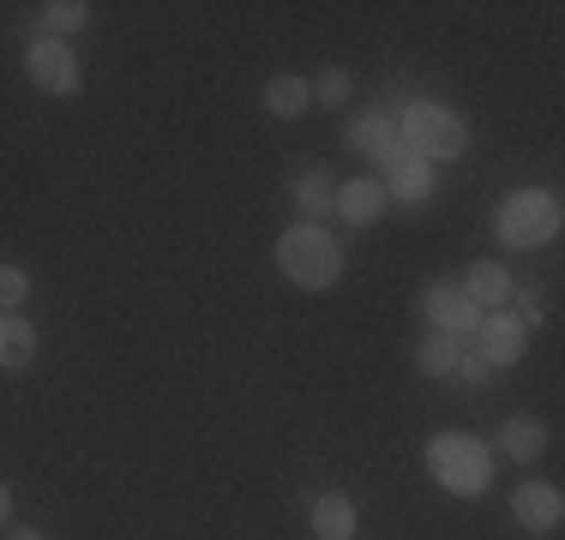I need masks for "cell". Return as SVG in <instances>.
I'll use <instances>...</instances> for the list:
<instances>
[{"instance_id": "cell-20", "label": "cell", "mask_w": 565, "mask_h": 540, "mask_svg": "<svg viewBox=\"0 0 565 540\" xmlns=\"http://www.w3.org/2000/svg\"><path fill=\"white\" fill-rule=\"evenodd\" d=\"M307 90H313V97L326 102V108H338V102H349V90H355V85H349V73H343V66H326V73H319Z\"/></svg>"}, {"instance_id": "cell-21", "label": "cell", "mask_w": 565, "mask_h": 540, "mask_svg": "<svg viewBox=\"0 0 565 540\" xmlns=\"http://www.w3.org/2000/svg\"><path fill=\"white\" fill-rule=\"evenodd\" d=\"M24 294H31V277L19 264H0V313H19Z\"/></svg>"}, {"instance_id": "cell-14", "label": "cell", "mask_w": 565, "mask_h": 540, "mask_svg": "<svg viewBox=\"0 0 565 540\" xmlns=\"http://www.w3.org/2000/svg\"><path fill=\"white\" fill-rule=\"evenodd\" d=\"M36 360V324L19 313H0V372H24Z\"/></svg>"}, {"instance_id": "cell-2", "label": "cell", "mask_w": 565, "mask_h": 540, "mask_svg": "<svg viewBox=\"0 0 565 540\" xmlns=\"http://www.w3.org/2000/svg\"><path fill=\"white\" fill-rule=\"evenodd\" d=\"M427 468H434V480L446 486L457 498H476L481 486L493 480V456L481 439H469V432H434V444H427Z\"/></svg>"}, {"instance_id": "cell-17", "label": "cell", "mask_w": 565, "mask_h": 540, "mask_svg": "<svg viewBox=\"0 0 565 540\" xmlns=\"http://www.w3.org/2000/svg\"><path fill=\"white\" fill-rule=\"evenodd\" d=\"M307 102H313V90H307V78H295V73H277L271 85H265V108H271L277 120L307 115Z\"/></svg>"}, {"instance_id": "cell-1", "label": "cell", "mask_w": 565, "mask_h": 540, "mask_svg": "<svg viewBox=\"0 0 565 540\" xmlns=\"http://www.w3.org/2000/svg\"><path fill=\"white\" fill-rule=\"evenodd\" d=\"M343 247H338V235L331 228H319V223H295V228H282L277 235V270L295 282V289H331V282L343 277Z\"/></svg>"}, {"instance_id": "cell-5", "label": "cell", "mask_w": 565, "mask_h": 540, "mask_svg": "<svg viewBox=\"0 0 565 540\" xmlns=\"http://www.w3.org/2000/svg\"><path fill=\"white\" fill-rule=\"evenodd\" d=\"M24 78H31L43 97H73L78 90V54L55 43V36H36L31 48H24Z\"/></svg>"}, {"instance_id": "cell-4", "label": "cell", "mask_w": 565, "mask_h": 540, "mask_svg": "<svg viewBox=\"0 0 565 540\" xmlns=\"http://www.w3.org/2000/svg\"><path fill=\"white\" fill-rule=\"evenodd\" d=\"M493 228H500L505 247H547L559 235V198L542 193V186H523V193H511L500 205Z\"/></svg>"}, {"instance_id": "cell-6", "label": "cell", "mask_w": 565, "mask_h": 540, "mask_svg": "<svg viewBox=\"0 0 565 540\" xmlns=\"http://www.w3.org/2000/svg\"><path fill=\"white\" fill-rule=\"evenodd\" d=\"M476 336H481V348H476V355H481V367H518V360H523V343H530V324H523L518 313H488V318H481L476 324Z\"/></svg>"}, {"instance_id": "cell-11", "label": "cell", "mask_w": 565, "mask_h": 540, "mask_svg": "<svg viewBox=\"0 0 565 540\" xmlns=\"http://www.w3.org/2000/svg\"><path fill=\"white\" fill-rule=\"evenodd\" d=\"M338 216L349 228H367L385 216V186L373 181V174H361V181H343L338 186Z\"/></svg>"}, {"instance_id": "cell-3", "label": "cell", "mask_w": 565, "mask_h": 540, "mask_svg": "<svg viewBox=\"0 0 565 540\" xmlns=\"http://www.w3.org/2000/svg\"><path fill=\"white\" fill-rule=\"evenodd\" d=\"M397 144L434 169V162H451V156L469 151V127L439 102H409V115H403V127H397Z\"/></svg>"}, {"instance_id": "cell-18", "label": "cell", "mask_w": 565, "mask_h": 540, "mask_svg": "<svg viewBox=\"0 0 565 540\" xmlns=\"http://www.w3.org/2000/svg\"><path fill=\"white\" fill-rule=\"evenodd\" d=\"M90 7L85 0H49V7H36V24H43V36H55V43H66L73 31H85Z\"/></svg>"}, {"instance_id": "cell-22", "label": "cell", "mask_w": 565, "mask_h": 540, "mask_svg": "<svg viewBox=\"0 0 565 540\" xmlns=\"http://www.w3.org/2000/svg\"><path fill=\"white\" fill-rule=\"evenodd\" d=\"M451 372L463 378V385H488V367H481V355H476V348H457Z\"/></svg>"}, {"instance_id": "cell-16", "label": "cell", "mask_w": 565, "mask_h": 540, "mask_svg": "<svg viewBox=\"0 0 565 540\" xmlns=\"http://www.w3.org/2000/svg\"><path fill=\"white\" fill-rule=\"evenodd\" d=\"M500 451L511 456V463H535V456L547 451V432H542V421H530V414L505 421V432H500Z\"/></svg>"}, {"instance_id": "cell-9", "label": "cell", "mask_w": 565, "mask_h": 540, "mask_svg": "<svg viewBox=\"0 0 565 540\" xmlns=\"http://www.w3.org/2000/svg\"><path fill=\"white\" fill-rule=\"evenodd\" d=\"M307 529H313V540H355V529H361L355 498L349 493H319L313 510H307Z\"/></svg>"}, {"instance_id": "cell-19", "label": "cell", "mask_w": 565, "mask_h": 540, "mask_svg": "<svg viewBox=\"0 0 565 540\" xmlns=\"http://www.w3.org/2000/svg\"><path fill=\"white\" fill-rule=\"evenodd\" d=\"M451 360H457V336H446V331L422 336V348H415V367H422L427 378H446Z\"/></svg>"}, {"instance_id": "cell-23", "label": "cell", "mask_w": 565, "mask_h": 540, "mask_svg": "<svg viewBox=\"0 0 565 540\" xmlns=\"http://www.w3.org/2000/svg\"><path fill=\"white\" fill-rule=\"evenodd\" d=\"M7 510H12V493H7V486H0V522H7Z\"/></svg>"}, {"instance_id": "cell-13", "label": "cell", "mask_w": 565, "mask_h": 540, "mask_svg": "<svg viewBox=\"0 0 565 540\" xmlns=\"http://www.w3.org/2000/svg\"><path fill=\"white\" fill-rule=\"evenodd\" d=\"M295 205L307 210V223H319L326 228V216H338V181H331L326 169H307V174H295Z\"/></svg>"}, {"instance_id": "cell-24", "label": "cell", "mask_w": 565, "mask_h": 540, "mask_svg": "<svg viewBox=\"0 0 565 540\" xmlns=\"http://www.w3.org/2000/svg\"><path fill=\"white\" fill-rule=\"evenodd\" d=\"M7 540H43V534H36V529H12Z\"/></svg>"}, {"instance_id": "cell-8", "label": "cell", "mask_w": 565, "mask_h": 540, "mask_svg": "<svg viewBox=\"0 0 565 540\" xmlns=\"http://www.w3.org/2000/svg\"><path fill=\"white\" fill-rule=\"evenodd\" d=\"M511 517H518L530 534H554V529H559V517H565L559 486H547V480H523L518 493H511Z\"/></svg>"}, {"instance_id": "cell-15", "label": "cell", "mask_w": 565, "mask_h": 540, "mask_svg": "<svg viewBox=\"0 0 565 540\" xmlns=\"http://www.w3.org/2000/svg\"><path fill=\"white\" fill-rule=\"evenodd\" d=\"M463 294H469V306H476V313H481V306L493 313L500 301H511V277H505V264H493V259H488V264H469Z\"/></svg>"}, {"instance_id": "cell-12", "label": "cell", "mask_w": 565, "mask_h": 540, "mask_svg": "<svg viewBox=\"0 0 565 540\" xmlns=\"http://www.w3.org/2000/svg\"><path fill=\"white\" fill-rule=\"evenodd\" d=\"M343 144L355 156H367V162H385L397 151V120H385V115H361V120H349L343 127Z\"/></svg>"}, {"instance_id": "cell-7", "label": "cell", "mask_w": 565, "mask_h": 540, "mask_svg": "<svg viewBox=\"0 0 565 540\" xmlns=\"http://www.w3.org/2000/svg\"><path fill=\"white\" fill-rule=\"evenodd\" d=\"M380 186H385V205L415 210V205L427 198V186H434V169H427L422 156H409V151L397 144V151L385 156V181H380Z\"/></svg>"}, {"instance_id": "cell-10", "label": "cell", "mask_w": 565, "mask_h": 540, "mask_svg": "<svg viewBox=\"0 0 565 540\" xmlns=\"http://www.w3.org/2000/svg\"><path fill=\"white\" fill-rule=\"evenodd\" d=\"M427 318H434L446 336H469L481 324V313L469 306V294L451 289V282H434V289H427Z\"/></svg>"}]
</instances>
